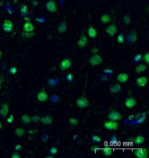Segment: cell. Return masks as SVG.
I'll return each mask as SVG.
<instances>
[{"mask_svg":"<svg viewBox=\"0 0 149 158\" xmlns=\"http://www.w3.org/2000/svg\"><path fill=\"white\" fill-rule=\"evenodd\" d=\"M140 58H141V56H140V55H137V56L134 58V60H139V59H140Z\"/></svg>","mask_w":149,"mask_h":158,"instance_id":"ee69618b","label":"cell"},{"mask_svg":"<svg viewBox=\"0 0 149 158\" xmlns=\"http://www.w3.org/2000/svg\"><path fill=\"white\" fill-rule=\"evenodd\" d=\"M121 90V85L120 83H115L110 87V92L112 94H118Z\"/></svg>","mask_w":149,"mask_h":158,"instance_id":"ac0fdd59","label":"cell"},{"mask_svg":"<svg viewBox=\"0 0 149 158\" xmlns=\"http://www.w3.org/2000/svg\"><path fill=\"white\" fill-rule=\"evenodd\" d=\"M37 99H38L39 102H45L48 100V94L45 90H41L37 94Z\"/></svg>","mask_w":149,"mask_h":158,"instance_id":"8fae6325","label":"cell"},{"mask_svg":"<svg viewBox=\"0 0 149 158\" xmlns=\"http://www.w3.org/2000/svg\"><path fill=\"white\" fill-rule=\"evenodd\" d=\"M112 20L110 15L108 14H103L101 17H100V21L102 22L103 24H105V25H106V24L110 23Z\"/></svg>","mask_w":149,"mask_h":158,"instance_id":"44dd1931","label":"cell"},{"mask_svg":"<svg viewBox=\"0 0 149 158\" xmlns=\"http://www.w3.org/2000/svg\"><path fill=\"white\" fill-rule=\"evenodd\" d=\"M142 60H143V61H145V63L146 65L149 64V52H148L144 54V56L142 57Z\"/></svg>","mask_w":149,"mask_h":158,"instance_id":"d6a6232c","label":"cell"},{"mask_svg":"<svg viewBox=\"0 0 149 158\" xmlns=\"http://www.w3.org/2000/svg\"><path fill=\"white\" fill-rule=\"evenodd\" d=\"M1 57H2V52H1V50H0V59H1Z\"/></svg>","mask_w":149,"mask_h":158,"instance_id":"681fc988","label":"cell"},{"mask_svg":"<svg viewBox=\"0 0 149 158\" xmlns=\"http://www.w3.org/2000/svg\"><path fill=\"white\" fill-rule=\"evenodd\" d=\"M113 150H112L110 148H105L102 150V154L103 155H105V156H110L113 154Z\"/></svg>","mask_w":149,"mask_h":158,"instance_id":"484cf974","label":"cell"},{"mask_svg":"<svg viewBox=\"0 0 149 158\" xmlns=\"http://www.w3.org/2000/svg\"><path fill=\"white\" fill-rule=\"evenodd\" d=\"M3 30L5 32H11L13 30V23L9 19H5L3 22Z\"/></svg>","mask_w":149,"mask_h":158,"instance_id":"9c48e42d","label":"cell"},{"mask_svg":"<svg viewBox=\"0 0 149 158\" xmlns=\"http://www.w3.org/2000/svg\"><path fill=\"white\" fill-rule=\"evenodd\" d=\"M66 29H67V25L65 23V22H62L58 27V32H60V33H64L65 31H66Z\"/></svg>","mask_w":149,"mask_h":158,"instance_id":"d4e9b609","label":"cell"},{"mask_svg":"<svg viewBox=\"0 0 149 158\" xmlns=\"http://www.w3.org/2000/svg\"><path fill=\"white\" fill-rule=\"evenodd\" d=\"M24 32H33L34 31V25L31 22H25L23 25Z\"/></svg>","mask_w":149,"mask_h":158,"instance_id":"ffe728a7","label":"cell"},{"mask_svg":"<svg viewBox=\"0 0 149 158\" xmlns=\"http://www.w3.org/2000/svg\"><path fill=\"white\" fill-rule=\"evenodd\" d=\"M123 22L125 23V25H129L130 24V22H131V19H130V17L128 16V15H126V16L124 17V18H123Z\"/></svg>","mask_w":149,"mask_h":158,"instance_id":"d590c367","label":"cell"},{"mask_svg":"<svg viewBox=\"0 0 149 158\" xmlns=\"http://www.w3.org/2000/svg\"><path fill=\"white\" fill-rule=\"evenodd\" d=\"M87 34H88V36L92 39L96 38L98 35L97 30H96L93 25H90L88 27V29H87Z\"/></svg>","mask_w":149,"mask_h":158,"instance_id":"9a60e30c","label":"cell"},{"mask_svg":"<svg viewBox=\"0 0 149 158\" xmlns=\"http://www.w3.org/2000/svg\"><path fill=\"white\" fill-rule=\"evenodd\" d=\"M128 74L126 73H119L117 76V80L119 81L120 83H126V81L128 80Z\"/></svg>","mask_w":149,"mask_h":158,"instance_id":"2e32d148","label":"cell"},{"mask_svg":"<svg viewBox=\"0 0 149 158\" xmlns=\"http://www.w3.org/2000/svg\"><path fill=\"white\" fill-rule=\"evenodd\" d=\"M31 122H33L35 123H38V122H40V117L38 115H33L31 117Z\"/></svg>","mask_w":149,"mask_h":158,"instance_id":"836d02e7","label":"cell"},{"mask_svg":"<svg viewBox=\"0 0 149 158\" xmlns=\"http://www.w3.org/2000/svg\"><path fill=\"white\" fill-rule=\"evenodd\" d=\"M137 39H138V36H137V33L135 32H132L130 34L127 35V37H126L127 42H129L130 44H133L134 42H136Z\"/></svg>","mask_w":149,"mask_h":158,"instance_id":"e0dca14e","label":"cell"},{"mask_svg":"<svg viewBox=\"0 0 149 158\" xmlns=\"http://www.w3.org/2000/svg\"><path fill=\"white\" fill-rule=\"evenodd\" d=\"M45 7H46V10L48 12H52V13H55L57 12V11H58L55 0H49L46 3V4H45Z\"/></svg>","mask_w":149,"mask_h":158,"instance_id":"52a82bcc","label":"cell"},{"mask_svg":"<svg viewBox=\"0 0 149 158\" xmlns=\"http://www.w3.org/2000/svg\"><path fill=\"white\" fill-rule=\"evenodd\" d=\"M92 52H97V49H96V48H94V49L92 50Z\"/></svg>","mask_w":149,"mask_h":158,"instance_id":"bcb514c9","label":"cell"},{"mask_svg":"<svg viewBox=\"0 0 149 158\" xmlns=\"http://www.w3.org/2000/svg\"><path fill=\"white\" fill-rule=\"evenodd\" d=\"M40 122L44 125H50L52 122V117L50 115H45L40 118Z\"/></svg>","mask_w":149,"mask_h":158,"instance_id":"d6986e66","label":"cell"},{"mask_svg":"<svg viewBox=\"0 0 149 158\" xmlns=\"http://www.w3.org/2000/svg\"><path fill=\"white\" fill-rule=\"evenodd\" d=\"M21 120L24 124L29 125L31 122V116H29L28 115H23L21 116Z\"/></svg>","mask_w":149,"mask_h":158,"instance_id":"603a6c76","label":"cell"},{"mask_svg":"<svg viewBox=\"0 0 149 158\" xmlns=\"http://www.w3.org/2000/svg\"><path fill=\"white\" fill-rule=\"evenodd\" d=\"M92 141H93V142H101L102 139L100 136H98V135H93V136H92Z\"/></svg>","mask_w":149,"mask_h":158,"instance_id":"1f68e13d","label":"cell"},{"mask_svg":"<svg viewBox=\"0 0 149 158\" xmlns=\"http://www.w3.org/2000/svg\"><path fill=\"white\" fill-rule=\"evenodd\" d=\"M24 20H25V22H30V18H29V17H25V18H24Z\"/></svg>","mask_w":149,"mask_h":158,"instance_id":"7bdbcfd3","label":"cell"},{"mask_svg":"<svg viewBox=\"0 0 149 158\" xmlns=\"http://www.w3.org/2000/svg\"><path fill=\"white\" fill-rule=\"evenodd\" d=\"M76 104L78 107H80V108L83 109V108H85V107H87L89 106V100L86 97H85V96H81L78 99V100H76Z\"/></svg>","mask_w":149,"mask_h":158,"instance_id":"277c9868","label":"cell"},{"mask_svg":"<svg viewBox=\"0 0 149 158\" xmlns=\"http://www.w3.org/2000/svg\"><path fill=\"white\" fill-rule=\"evenodd\" d=\"M117 40H118V43H120V44H123L125 42V35L123 32H120V33L118 35Z\"/></svg>","mask_w":149,"mask_h":158,"instance_id":"83f0119b","label":"cell"},{"mask_svg":"<svg viewBox=\"0 0 149 158\" xmlns=\"http://www.w3.org/2000/svg\"><path fill=\"white\" fill-rule=\"evenodd\" d=\"M87 43H88V39H87V38L84 34H82L80 39L78 40V47L80 48H84L87 45Z\"/></svg>","mask_w":149,"mask_h":158,"instance_id":"4fadbf2b","label":"cell"},{"mask_svg":"<svg viewBox=\"0 0 149 158\" xmlns=\"http://www.w3.org/2000/svg\"><path fill=\"white\" fill-rule=\"evenodd\" d=\"M20 12L22 13V14H26V13L28 12V7L26 4H22L21 6V9H20Z\"/></svg>","mask_w":149,"mask_h":158,"instance_id":"4dcf8cb0","label":"cell"},{"mask_svg":"<svg viewBox=\"0 0 149 158\" xmlns=\"http://www.w3.org/2000/svg\"><path fill=\"white\" fill-rule=\"evenodd\" d=\"M102 61H103L102 57L98 53H93V55L91 56L90 60H89L90 64H91V66H93V67L94 66L100 65L102 63Z\"/></svg>","mask_w":149,"mask_h":158,"instance_id":"7a4b0ae2","label":"cell"},{"mask_svg":"<svg viewBox=\"0 0 149 158\" xmlns=\"http://www.w3.org/2000/svg\"><path fill=\"white\" fill-rule=\"evenodd\" d=\"M49 152L52 155H55L57 153H58V148H57L56 147H52V148H50Z\"/></svg>","mask_w":149,"mask_h":158,"instance_id":"e575fe53","label":"cell"},{"mask_svg":"<svg viewBox=\"0 0 149 158\" xmlns=\"http://www.w3.org/2000/svg\"><path fill=\"white\" fill-rule=\"evenodd\" d=\"M107 118H108V120L118 122V120H121L122 118H123V116H122L121 114L119 113L118 111L112 110V111H110V113L108 114V115H107Z\"/></svg>","mask_w":149,"mask_h":158,"instance_id":"5b68a950","label":"cell"},{"mask_svg":"<svg viewBox=\"0 0 149 158\" xmlns=\"http://www.w3.org/2000/svg\"><path fill=\"white\" fill-rule=\"evenodd\" d=\"M2 87V80H0V89H1Z\"/></svg>","mask_w":149,"mask_h":158,"instance_id":"c3c4849f","label":"cell"},{"mask_svg":"<svg viewBox=\"0 0 149 158\" xmlns=\"http://www.w3.org/2000/svg\"><path fill=\"white\" fill-rule=\"evenodd\" d=\"M66 80H68L70 83H71L72 81L73 80V74H72V73H69L68 75L66 76Z\"/></svg>","mask_w":149,"mask_h":158,"instance_id":"f35d334b","label":"cell"},{"mask_svg":"<svg viewBox=\"0 0 149 158\" xmlns=\"http://www.w3.org/2000/svg\"><path fill=\"white\" fill-rule=\"evenodd\" d=\"M2 127H3V124H2V122H1V120H0V130H1V128H2Z\"/></svg>","mask_w":149,"mask_h":158,"instance_id":"7dc6e473","label":"cell"},{"mask_svg":"<svg viewBox=\"0 0 149 158\" xmlns=\"http://www.w3.org/2000/svg\"><path fill=\"white\" fill-rule=\"evenodd\" d=\"M118 30H117V26H116L115 24H112L109 26H107L106 28V32L107 35H109L110 37H113L115 36L116 33H117Z\"/></svg>","mask_w":149,"mask_h":158,"instance_id":"ba28073f","label":"cell"},{"mask_svg":"<svg viewBox=\"0 0 149 158\" xmlns=\"http://www.w3.org/2000/svg\"><path fill=\"white\" fill-rule=\"evenodd\" d=\"M144 142H145V137L142 136V135H138L134 139V143L137 145H141V144L144 143Z\"/></svg>","mask_w":149,"mask_h":158,"instance_id":"cb8c5ba5","label":"cell"},{"mask_svg":"<svg viewBox=\"0 0 149 158\" xmlns=\"http://www.w3.org/2000/svg\"><path fill=\"white\" fill-rule=\"evenodd\" d=\"M12 158H20L21 157V155L18 154V153H13V154L12 155Z\"/></svg>","mask_w":149,"mask_h":158,"instance_id":"ab89813d","label":"cell"},{"mask_svg":"<svg viewBox=\"0 0 149 158\" xmlns=\"http://www.w3.org/2000/svg\"><path fill=\"white\" fill-rule=\"evenodd\" d=\"M91 150L93 151V152H96V147H95V146L91 147Z\"/></svg>","mask_w":149,"mask_h":158,"instance_id":"b9f144b4","label":"cell"},{"mask_svg":"<svg viewBox=\"0 0 149 158\" xmlns=\"http://www.w3.org/2000/svg\"><path fill=\"white\" fill-rule=\"evenodd\" d=\"M8 114H9V105L8 103L4 102L2 105L1 110H0V115H3V117H7Z\"/></svg>","mask_w":149,"mask_h":158,"instance_id":"5bb4252c","label":"cell"},{"mask_svg":"<svg viewBox=\"0 0 149 158\" xmlns=\"http://www.w3.org/2000/svg\"><path fill=\"white\" fill-rule=\"evenodd\" d=\"M146 66L141 63V64H139L136 67H135V72H136L137 73H142V72L146 71Z\"/></svg>","mask_w":149,"mask_h":158,"instance_id":"7402d4cb","label":"cell"},{"mask_svg":"<svg viewBox=\"0 0 149 158\" xmlns=\"http://www.w3.org/2000/svg\"><path fill=\"white\" fill-rule=\"evenodd\" d=\"M13 120H14V116H13V115H11L9 117H7V122L8 123H12Z\"/></svg>","mask_w":149,"mask_h":158,"instance_id":"74e56055","label":"cell"},{"mask_svg":"<svg viewBox=\"0 0 149 158\" xmlns=\"http://www.w3.org/2000/svg\"><path fill=\"white\" fill-rule=\"evenodd\" d=\"M104 128L107 129V130L114 131V130H117L118 128H119V124L117 123V122L108 120L104 122Z\"/></svg>","mask_w":149,"mask_h":158,"instance_id":"3957f363","label":"cell"},{"mask_svg":"<svg viewBox=\"0 0 149 158\" xmlns=\"http://www.w3.org/2000/svg\"><path fill=\"white\" fill-rule=\"evenodd\" d=\"M134 155L137 158H146L148 156V151L145 148H140L134 150Z\"/></svg>","mask_w":149,"mask_h":158,"instance_id":"8992f818","label":"cell"},{"mask_svg":"<svg viewBox=\"0 0 149 158\" xmlns=\"http://www.w3.org/2000/svg\"><path fill=\"white\" fill-rule=\"evenodd\" d=\"M78 120L76 119V118H71V119L69 120V124L71 125V126H77V125H78Z\"/></svg>","mask_w":149,"mask_h":158,"instance_id":"f546056e","label":"cell"},{"mask_svg":"<svg viewBox=\"0 0 149 158\" xmlns=\"http://www.w3.org/2000/svg\"><path fill=\"white\" fill-rule=\"evenodd\" d=\"M34 133V130H29V134L30 135H32Z\"/></svg>","mask_w":149,"mask_h":158,"instance_id":"f6af8a7d","label":"cell"},{"mask_svg":"<svg viewBox=\"0 0 149 158\" xmlns=\"http://www.w3.org/2000/svg\"><path fill=\"white\" fill-rule=\"evenodd\" d=\"M136 84L138 87H145L146 85H147L148 80L146 76H141V77H139L136 79Z\"/></svg>","mask_w":149,"mask_h":158,"instance_id":"7c38bea8","label":"cell"},{"mask_svg":"<svg viewBox=\"0 0 149 158\" xmlns=\"http://www.w3.org/2000/svg\"><path fill=\"white\" fill-rule=\"evenodd\" d=\"M137 105V101L134 98L130 96V97H127L125 100V106H126L127 108H133V107H135Z\"/></svg>","mask_w":149,"mask_h":158,"instance_id":"30bf717a","label":"cell"},{"mask_svg":"<svg viewBox=\"0 0 149 158\" xmlns=\"http://www.w3.org/2000/svg\"><path fill=\"white\" fill-rule=\"evenodd\" d=\"M15 135L18 137H22L24 135H25V130H24L22 128H17L15 129Z\"/></svg>","mask_w":149,"mask_h":158,"instance_id":"4316f807","label":"cell"},{"mask_svg":"<svg viewBox=\"0 0 149 158\" xmlns=\"http://www.w3.org/2000/svg\"><path fill=\"white\" fill-rule=\"evenodd\" d=\"M15 150H16L17 151H21L22 150V146L20 145V144H17V145L15 146Z\"/></svg>","mask_w":149,"mask_h":158,"instance_id":"60d3db41","label":"cell"},{"mask_svg":"<svg viewBox=\"0 0 149 158\" xmlns=\"http://www.w3.org/2000/svg\"><path fill=\"white\" fill-rule=\"evenodd\" d=\"M21 35L23 37H25V38H26V39H30L34 35V32H23L21 33Z\"/></svg>","mask_w":149,"mask_h":158,"instance_id":"f1b7e54d","label":"cell"},{"mask_svg":"<svg viewBox=\"0 0 149 158\" xmlns=\"http://www.w3.org/2000/svg\"><path fill=\"white\" fill-rule=\"evenodd\" d=\"M17 67H11L10 69H9V72H10V73H12V74H15V73H17Z\"/></svg>","mask_w":149,"mask_h":158,"instance_id":"8d00e7d4","label":"cell"},{"mask_svg":"<svg viewBox=\"0 0 149 158\" xmlns=\"http://www.w3.org/2000/svg\"><path fill=\"white\" fill-rule=\"evenodd\" d=\"M72 65H73V62H72V60L69 58H65L63 59L62 61L60 62L59 64V68L61 71H67L71 68Z\"/></svg>","mask_w":149,"mask_h":158,"instance_id":"6da1fadb","label":"cell"}]
</instances>
